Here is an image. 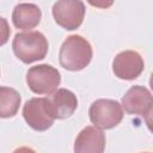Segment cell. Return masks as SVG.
<instances>
[{"instance_id": "obj_1", "label": "cell", "mask_w": 153, "mask_h": 153, "mask_svg": "<svg viewBox=\"0 0 153 153\" xmlns=\"http://www.w3.org/2000/svg\"><path fill=\"white\" fill-rule=\"evenodd\" d=\"M92 47L90 42L80 35L68 36L59 53L60 65L67 71H81L92 60Z\"/></svg>"}, {"instance_id": "obj_2", "label": "cell", "mask_w": 153, "mask_h": 153, "mask_svg": "<svg viewBox=\"0 0 153 153\" xmlns=\"http://www.w3.org/2000/svg\"><path fill=\"white\" fill-rule=\"evenodd\" d=\"M12 48L14 55L24 63L43 60L48 54V39L39 31H26L16 33Z\"/></svg>"}, {"instance_id": "obj_3", "label": "cell", "mask_w": 153, "mask_h": 153, "mask_svg": "<svg viewBox=\"0 0 153 153\" xmlns=\"http://www.w3.org/2000/svg\"><path fill=\"white\" fill-rule=\"evenodd\" d=\"M61 82L60 72L47 63L29 68L26 73V84L29 88L37 94H50L55 92Z\"/></svg>"}, {"instance_id": "obj_4", "label": "cell", "mask_w": 153, "mask_h": 153, "mask_svg": "<svg viewBox=\"0 0 153 153\" xmlns=\"http://www.w3.org/2000/svg\"><path fill=\"white\" fill-rule=\"evenodd\" d=\"M90 121L98 129H111L123 118L122 105L114 99H97L88 110Z\"/></svg>"}, {"instance_id": "obj_5", "label": "cell", "mask_w": 153, "mask_h": 153, "mask_svg": "<svg viewBox=\"0 0 153 153\" xmlns=\"http://www.w3.org/2000/svg\"><path fill=\"white\" fill-rule=\"evenodd\" d=\"M85 5L80 0H61L53 6L55 23L66 30H76L85 17Z\"/></svg>"}, {"instance_id": "obj_6", "label": "cell", "mask_w": 153, "mask_h": 153, "mask_svg": "<svg viewBox=\"0 0 153 153\" xmlns=\"http://www.w3.org/2000/svg\"><path fill=\"white\" fill-rule=\"evenodd\" d=\"M23 117L25 122L37 131L49 129L54 118L49 112L47 98H31L23 106Z\"/></svg>"}, {"instance_id": "obj_7", "label": "cell", "mask_w": 153, "mask_h": 153, "mask_svg": "<svg viewBox=\"0 0 153 153\" xmlns=\"http://www.w3.org/2000/svg\"><path fill=\"white\" fill-rule=\"evenodd\" d=\"M145 68L141 55L135 50H124L118 53L112 61V72L118 79L134 80Z\"/></svg>"}, {"instance_id": "obj_8", "label": "cell", "mask_w": 153, "mask_h": 153, "mask_svg": "<svg viewBox=\"0 0 153 153\" xmlns=\"http://www.w3.org/2000/svg\"><path fill=\"white\" fill-rule=\"evenodd\" d=\"M152 94L145 86H131L122 97V109L130 115L149 116L152 114Z\"/></svg>"}, {"instance_id": "obj_9", "label": "cell", "mask_w": 153, "mask_h": 153, "mask_svg": "<svg viewBox=\"0 0 153 153\" xmlns=\"http://www.w3.org/2000/svg\"><path fill=\"white\" fill-rule=\"evenodd\" d=\"M48 109L54 120H65L74 114L78 108L76 96L67 88H57L47 97Z\"/></svg>"}, {"instance_id": "obj_10", "label": "cell", "mask_w": 153, "mask_h": 153, "mask_svg": "<svg viewBox=\"0 0 153 153\" xmlns=\"http://www.w3.org/2000/svg\"><path fill=\"white\" fill-rule=\"evenodd\" d=\"M105 134L92 126L85 127L76 136L74 153H104Z\"/></svg>"}, {"instance_id": "obj_11", "label": "cell", "mask_w": 153, "mask_h": 153, "mask_svg": "<svg viewBox=\"0 0 153 153\" xmlns=\"http://www.w3.org/2000/svg\"><path fill=\"white\" fill-rule=\"evenodd\" d=\"M42 12L36 4L20 2L12 12V23L17 29L31 30L41 23Z\"/></svg>"}, {"instance_id": "obj_12", "label": "cell", "mask_w": 153, "mask_h": 153, "mask_svg": "<svg viewBox=\"0 0 153 153\" xmlns=\"http://www.w3.org/2000/svg\"><path fill=\"white\" fill-rule=\"evenodd\" d=\"M20 100L18 91L7 86H0V118H10L17 115Z\"/></svg>"}, {"instance_id": "obj_13", "label": "cell", "mask_w": 153, "mask_h": 153, "mask_svg": "<svg viewBox=\"0 0 153 153\" xmlns=\"http://www.w3.org/2000/svg\"><path fill=\"white\" fill-rule=\"evenodd\" d=\"M11 35V29L7 20L4 17H0V47L8 42Z\"/></svg>"}, {"instance_id": "obj_14", "label": "cell", "mask_w": 153, "mask_h": 153, "mask_svg": "<svg viewBox=\"0 0 153 153\" xmlns=\"http://www.w3.org/2000/svg\"><path fill=\"white\" fill-rule=\"evenodd\" d=\"M13 153H36L32 148H30V147H19V148H17V149H14L13 151Z\"/></svg>"}, {"instance_id": "obj_15", "label": "cell", "mask_w": 153, "mask_h": 153, "mask_svg": "<svg viewBox=\"0 0 153 153\" xmlns=\"http://www.w3.org/2000/svg\"><path fill=\"white\" fill-rule=\"evenodd\" d=\"M145 153H149V152H145Z\"/></svg>"}]
</instances>
